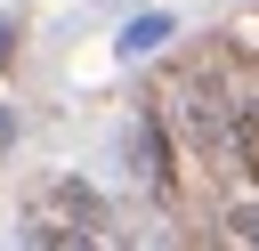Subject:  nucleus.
<instances>
[{"instance_id": "423d86ee", "label": "nucleus", "mask_w": 259, "mask_h": 251, "mask_svg": "<svg viewBox=\"0 0 259 251\" xmlns=\"http://www.w3.org/2000/svg\"><path fill=\"white\" fill-rule=\"evenodd\" d=\"M8 49H16V16H0V65H8Z\"/></svg>"}, {"instance_id": "f03ea898", "label": "nucleus", "mask_w": 259, "mask_h": 251, "mask_svg": "<svg viewBox=\"0 0 259 251\" xmlns=\"http://www.w3.org/2000/svg\"><path fill=\"white\" fill-rule=\"evenodd\" d=\"M227 154H235V162H243V178H259V105H251V113H235V121H227Z\"/></svg>"}, {"instance_id": "7ed1b4c3", "label": "nucleus", "mask_w": 259, "mask_h": 251, "mask_svg": "<svg viewBox=\"0 0 259 251\" xmlns=\"http://www.w3.org/2000/svg\"><path fill=\"white\" fill-rule=\"evenodd\" d=\"M170 32H178V24H170V16L154 8V16H138V24H121V57H146V49H162Z\"/></svg>"}, {"instance_id": "0eeeda50", "label": "nucleus", "mask_w": 259, "mask_h": 251, "mask_svg": "<svg viewBox=\"0 0 259 251\" xmlns=\"http://www.w3.org/2000/svg\"><path fill=\"white\" fill-rule=\"evenodd\" d=\"M0 146H8V113H0Z\"/></svg>"}, {"instance_id": "39448f33", "label": "nucleus", "mask_w": 259, "mask_h": 251, "mask_svg": "<svg viewBox=\"0 0 259 251\" xmlns=\"http://www.w3.org/2000/svg\"><path fill=\"white\" fill-rule=\"evenodd\" d=\"M227 235H243V243H259V202H235V211H227Z\"/></svg>"}, {"instance_id": "f257e3e1", "label": "nucleus", "mask_w": 259, "mask_h": 251, "mask_svg": "<svg viewBox=\"0 0 259 251\" xmlns=\"http://www.w3.org/2000/svg\"><path fill=\"white\" fill-rule=\"evenodd\" d=\"M130 170L154 186V194H170L178 186V170H170V138H162V121H130Z\"/></svg>"}, {"instance_id": "20e7f679", "label": "nucleus", "mask_w": 259, "mask_h": 251, "mask_svg": "<svg viewBox=\"0 0 259 251\" xmlns=\"http://www.w3.org/2000/svg\"><path fill=\"white\" fill-rule=\"evenodd\" d=\"M32 251H97V235H81V227H32Z\"/></svg>"}]
</instances>
